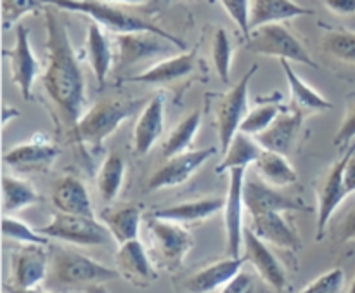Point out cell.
I'll return each instance as SVG.
<instances>
[{
	"label": "cell",
	"instance_id": "cell-1",
	"mask_svg": "<svg viewBox=\"0 0 355 293\" xmlns=\"http://www.w3.org/2000/svg\"><path fill=\"white\" fill-rule=\"evenodd\" d=\"M47 31V65L42 73V85L62 131L75 141L76 127L85 108V76L71 45L68 26L52 6L44 10Z\"/></svg>",
	"mask_w": 355,
	"mask_h": 293
},
{
	"label": "cell",
	"instance_id": "cell-2",
	"mask_svg": "<svg viewBox=\"0 0 355 293\" xmlns=\"http://www.w3.org/2000/svg\"><path fill=\"white\" fill-rule=\"evenodd\" d=\"M118 278H121L118 269H111L75 250L64 246H52L49 250V274L45 281L54 290L87 292Z\"/></svg>",
	"mask_w": 355,
	"mask_h": 293
},
{
	"label": "cell",
	"instance_id": "cell-3",
	"mask_svg": "<svg viewBox=\"0 0 355 293\" xmlns=\"http://www.w3.org/2000/svg\"><path fill=\"white\" fill-rule=\"evenodd\" d=\"M44 3L45 6L55 7V9L83 14L90 21L101 24L104 30L111 31L114 35L151 31V33L162 35V37L172 40L179 49H186V44L179 37L163 30L155 21L148 19V17L141 16V14L132 12L130 9H125V6L104 2V0H44Z\"/></svg>",
	"mask_w": 355,
	"mask_h": 293
},
{
	"label": "cell",
	"instance_id": "cell-4",
	"mask_svg": "<svg viewBox=\"0 0 355 293\" xmlns=\"http://www.w3.org/2000/svg\"><path fill=\"white\" fill-rule=\"evenodd\" d=\"M148 101L139 97H113V99H99L80 118L76 127L75 142L99 149L110 135L118 131L121 124L134 117L139 110L144 108Z\"/></svg>",
	"mask_w": 355,
	"mask_h": 293
},
{
	"label": "cell",
	"instance_id": "cell-5",
	"mask_svg": "<svg viewBox=\"0 0 355 293\" xmlns=\"http://www.w3.org/2000/svg\"><path fill=\"white\" fill-rule=\"evenodd\" d=\"M246 49L253 54L286 59L290 62H300L311 68H318L307 47L284 23L263 24L252 30L250 37L246 38Z\"/></svg>",
	"mask_w": 355,
	"mask_h": 293
},
{
	"label": "cell",
	"instance_id": "cell-6",
	"mask_svg": "<svg viewBox=\"0 0 355 293\" xmlns=\"http://www.w3.org/2000/svg\"><path fill=\"white\" fill-rule=\"evenodd\" d=\"M148 233L153 252L168 271L179 269L194 246L193 236L182 224L155 215L148 219Z\"/></svg>",
	"mask_w": 355,
	"mask_h": 293
},
{
	"label": "cell",
	"instance_id": "cell-7",
	"mask_svg": "<svg viewBox=\"0 0 355 293\" xmlns=\"http://www.w3.org/2000/svg\"><path fill=\"white\" fill-rule=\"evenodd\" d=\"M38 231L47 238L61 240L80 246L106 245L111 240V233L96 217L64 214V212L52 215L51 222L42 226Z\"/></svg>",
	"mask_w": 355,
	"mask_h": 293
},
{
	"label": "cell",
	"instance_id": "cell-8",
	"mask_svg": "<svg viewBox=\"0 0 355 293\" xmlns=\"http://www.w3.org/2000/svg\"><path fill=\"white\" fill-rule=\"evenodd\" d=\"M259 69V65H253L245 75L239 78L234 87L222 96L217 106V127H218V142H220L222 153L229 148L234 135L239 132L243 120L248 113V89L253 75Z\"/></svg>",
	"mask_w": 355,
	"mask_h": 293
},
{
	"label": "cell",
	"instance_id": "cell-9",
	"mask_svg": "<svg viewBox=\"0 0 355 293\" xmlns=\"http://www.w3.org/2000/svg\"><path fill=\"white\" fill-rule=\"evenodd\" d=\"M355 148L347 149L345 155L340 160H336L328 170L321 176L318 186H315V196H318V231H315V240H322L326 228H328L329 221H331L333 214L336 208L343 203L349 193L345 187V167L349 158L352 156Z\"/></svg>",
	"mask_w": 355,
	"mask_h": 293
},
{
	"label": "cell",
	"instance_id": "cell-10",
	"mask_svg": "<svg viewBox=\"0 0 355 293\" xmlns=\"http://www.w3.org/2000/svg\"><path fill=\"white\" fill-rule=\"evenodd\" d=\"M3 56L9 61L10 80L17 87L23 99L33 101V85L40 76V62L31 49L30 31L24 24H17L14 45L3 51Z\"/></svg>",
	"mask_w": 355,
	"mask_h": 293
},
{
	"label": "cell",
	"instance_id": "cell-11",
	"mask_svg": "<svg viewBox=\"0 0 355 293\" xmlns=\"http://www.w3.org/2000/svg\"><path fill=\"white\" fill-rule=\"evenodd\" d=\"M215 153H217V148L210 146V148L193 149V151H186L165 158V163L159 165L155 170V174L149 177L148 190H168V187H177L180 184L187 183L191 176H194V172H198Z\"/></svg>",
	"mask_w": 355,
	"mask_h": 293
},
{
	"label": "cell",
	"instance_id": "cell-12",
	"mask_svg": "<svg viewBox=\"0 0 355 293\" xmlns=\"http://www.w3.org/2000/svg\"><path fill=\"white\" fill-rule=\"evenodd\" d=\"M243 200H245V208L248 210L250 217L266 214V212H283V214H286V212L311 210L304 201L283 194L277 187L263 183L257 174L255 176L246 174L245 186H243Z\"/></svg>",
	"mask_w": 355,
	"mask_h": 293
},
{
	"label": "cell",
	"instance_id": "cell-13",
	"mask_svg": "<svg viewBox=\"0 0 355 293\" xmlns=\"http://www.w3.org/2000/svg\"><path fill=\"white\" fill-rule=\"evenodd\" d=\"M59 156V148L45 134H35L30 141L14 146L3 155V163L21 174L47 172Z\"/></svg>",
	"mask_w": 355,
	"mask_h": 293
},
{
	"label": "cell",
	"instance_id": "cell-14",
	"mask_svg": "<svg viewBox=\"0 0 355 293\" xmlns=\"http://www.w3.org/2000/svg\"><path fill=\"white\" fill-rule=\"evenodd\" d=\"M47 245H21L10 256V280L7 287L33 290L49 274Z\"/></svg>",
	"mask_w": 355,
	"mask_h": 293
},
{
	"label": "cell",
	"instance_id": "cell-15",
	"mask_svg": "<svg viewBox=\"0 0 355 293\" xmlns=\"http://www.w3.org/2000/svg\"><path fill=\"white\" fill-rule=\"evenodd\" d=\"M114 45H116L118 68H128V66L137 65L144 59L170 54V51L177 47L172 40L162 37V35L151 33V31L114 35Z\"/></svg>",
	"mask_w": 355,
	"mask_h": 293
},
{
	"label": "cell",
	"instance_id": "cell-16",
	"mask_svg": "<svg viewBox=\"0 0 355 293\" xmlns=\"http://www.w3.org/2000/svg\"><path fill=\"white\" fill-rule=\"evenodd\" d=\"M248 169H232L229 172V186L224 203V226H225V252L229 257H241L243 246V186Z\"/></svg>",
	"mask_w": 355,
	"mask_h": 293
},
{
	"label": "cell",
	"instance_id": "cell-17",
	"mask_svg": "<svg viewBox=\"0 0 355 293\" xmlns=\"http://www.w3.org/2000/svg\"><path fill=\"white\" fill-rule=\"evenodd\" d=\"M243 246H245V259L255 267L259 276L269 285L272 290L283 292L288 285V276L284 267L269 250L266 242L259 238L250 228L243 233Z\"/></svg>",
	"mask_w": 355,
	"mask_h": 293
},
{
	"label": "cell",
	"instance_id": "cell-18",
	"mask_svg": "<svg viewBox=\"0 0 355 293\" xmlns=\"http://www.w3.org/2000/svg\"><path fill=\"white\" fill-rule=\"evenodd\" d=\"M163 131H165V96L156 94L144 104L135 122L134 135H132L135 155H148L163 135Z\"/></svg>",
	"mask_w": 355,
	"mask_h": 293
},
{
	"label": "cell",
	"instance_id": "cell-19",
	"mask_svg": "<svg viewBox=\"0 0 355 293\" xmlns=\"http://www.w3.org/2000/svg\"><path fill=\"white\" fill-rule=\"evenodd\" d=\"M114 259H116V269L120 276L130 285L137 288H148L149 285L155 283L156 271L144 245L139 240H132L120 245Z\"/></svg>",
	"mask_w": 355,
	"mask_h": 293
},
{
	"label": "cell",
	"instance_id": "cell-20",
	"mask_svg": "<svg viewBox=\"0 0 355 293\" xmlns=\"http://www.w3.org/2000/svg\"><path fill=\"white\" fill-rule=\"evenodd\" d=\"M194 62H196V52H180V54L162 59L142 73L125 76L121 82L141 83V85H166L189 75L194 69Z\"/></svg>",
	"mask_w": 355,
	"mask_h": 293
},
{
	"label": "cell",
	"instance_id": "cell-21",
	"mask_svg": "<svg viewBox=\"0 0 355 293\" xmlns=\"http://www.w3.org/2000/svg\"><path fill=\"white\" fill-rule=\"evenodd\" d=\"M250 229L262 242L277 246V249L297 252L302 246L300 236L295 231L293 226L286 221L283 212H266V214L252 215Z\"/></svg>",
	"mask_w": 355,
	"mask_h": 293
},
{
	"label": "cell",
	"instance_id": "cell-22",
	"mask_svg": "<svg viewBox=\"0 0 355 293\" xmlns=\"http://www.w3.org/2000/svg\"><path fill=\"white\" fill-rule=\"evenodd\" d=\"M245 257H225V259L205 266L193 276L184 281V290L187 293H211L218 288H224L232 278L241 273Z\"/></svg>",
	"mask_w": 355,
	"mask_h": 293
},
{
	"label": "cell",
	"instance_id": "cell-23",
	"mask_svg": "<svg viewBox=\"0 0 355 293\" xmlns=\"http://www.w3.org/2000/svg\"><path fill=\"white\" fill-rule=\"evenodd\" d=\"M52 205L64 214L96 217L89 191L75 174H64L55 181L52 187Z\"/></svg>",
	"mask_w": 355,
	"mask_h": 293
},
{
	"label": "cell",
	"instance_id": "cell-24",
	"mask_svg": "<svg viewBox=\"0 0 355 293\" xmlns=\"http://www.w3.org/2000/svg\"><path fill=\"white\" fill-rule=\"evenodd\" d=\"M302 122H304V113L295 108L291 110H283L279 117L272 122L267 131L262 134L255 135L259 144L267 151L281 153V155H288L293 148L297 135L300 132Z\"/></svg>",
	"mask_w": 355,
	"mask_h": 293
},
{
	"label": "cell",
	"instance_id": "cell-25",
	"mask_svg": "<svg viewBox=\"0 0 355 293\" xmlns=\"http://www.w3.org/2000/svg\"><path fill=\"white\" fill-rule=\"evenodd\" d=\"M85 56L97 83L104 85L114 62L113 45H111L110 37L106 35V30L101 24L94 23V21H90L89 28H87Z\"/></svg>",
	"mask_w": 355,
	"mask_h": 293
},
{
	"label": "cell",
	"instance_id": "cell-26",
	"mask_svg": "<svg viewBox=\"0 0 355 293\" xmlns=\"http://www.w3.org/2000/svg\"><path fill=\"white\" fill-rule=\"evenodd\" d=\"M224 203L225 198H201V200L184 201V203L172 205V207L159 208V210L153 212V215L182 226L194 224V222H203L207 219H211L217 212L224 210Z\"/></svg>",
	"mask_w": 355,
	"mask_h": 293
},
{
	"label": "cell",
	"instance_id": "cell-27",
	"mask_svg": "<svg viewBox=\"0 0 355 293\" xmlns=\"http://www.w3.org/2000/svg\"><path fill=\"white\" fill-rule=\"evenodd\" d=\"M281 66H283L284 76H286L288 89H290L291 103H293L295 110L302 111V113H322L326 110H331L333 104L326 99L324 96L312 89L300 75L293 69L290 61L281 59Z\"/></svg>",
	"mask_w": 355,
	"mask_h": 293
},
{
	"label": "cell",
	"instance_id": "cell-28",
	"mask_svg": "<svg viewBox=\"0 0 355 293\" xmlns=\"http://www.w3.org/2000/svg\"><path fill=\"white\" fill-rule=\"evenodd\" d=\"M314 10L300 6L295 0H252V30L263 24L284 23L300 16H312Z\"/></svg>",
	"mask_w": 355,
	"mask_h": 293
},
{
	"label": "cell",
	"instance_id": "cell-29",
	"mask_svg": "<svg viewBox=\"0 0 355 293\" xmlns=\"http://www.w3.org/2000/svg\"><path fill=\"white\" fill-rule=\"evenodd\" d=\"M141 217V207H137V205H121V207L103 210L101 222L111 233V238L118 245H123V243L132 242V240H137Z\"/></svg>",
	"mask_w": 355,
	"mask_h": 293
},
{
	"label": "cell",
	"instance_id": "cell-30",
	"mask_svg": "<svg viewBox=\"0 0 355 293\" xmlns=\"http://www.w3.org/2000/svg\"><path fill=\"white\" fill-rule=\"evenodd\" d=\"M253 169H255V174L263 183H267L272 187H277V190L291 186L298 179L297 170L288 162L286 155L267 151V149H263L259 160L253 163Z\"/></svg>",
	"mask_w": 355,
	"mask_h": 293
},
{
	"label": "cell",
	"instance_id": "cell-31",
	"mask_svg": "<svg viewBox=\"0 0 355 293\" xmlns=\"http://www.w3.org/2000/svg\"><path fill=\"white\" fill-rule=\"evenodd\" d=\"M263 148L253 135L239 131L231 141L229 148L222 153L224 158L217 165V172L222 174L231 172L232 169H248V165H253L259 160Z\"/></svg>",
	"mask_w": 355,
	"mask_h": 293
},
{
	"label": "cell",
	"instance_id": "cell-32",
	"mask_svg": "<svg viewBox=\"0 0 355 293\" xmlns=\"http://www.w3.org/2000/svg\"><path fill=\"white\" fill-rule=\"evenodd\" d=\"M125 172H127V162L118 153H110L101 163L96 176V186L103 201L111 203L120 194L123 187Z\"/></svg>",
	"mask_w": 355,
	"mask_h": 293
},
{
	"label": "cell",
	"instance_id": "cell-33",
	"mask_svg": "<svg viewBox=\"0 0 355 293\" xmlns=\"http://www.w3.org/2000/svg\"><path fill=\"white\" fill-rule=\"evenodd\" d=\"M38 201H40V196H38L37 190H35L30 181L21 179V177L16 176L2 177L3 215L19 212L23 208L38 203Z\"/></svg>",
	"mask_w": 355,
	"mask_h": 293
},
{
	"label": "cell",
	"instance_id": "cell-34",
	"mask_svg": "<svg viewBox=\"0 0 355 293\" xmlns=\"http://www.w3.org/2000/svg\"><path fill=\"white\" fill-rule=\"evenodd\" d=\"M201 118H203L201 117V111L194 110L172 128V132L165 139L162 148V153L165 158L186 153L191 148L193 141L196 139L198 132H200Z\"/></svg>",
	"mask_w": 355,
	"mask_h": 293
},
{
	"label": "cell",
	"instance_id": "cell-35",
	"mask_svg": "<svg viewBox=\"0 0 355 293\" xmlns=\"http://www.w3.org/2000/svg\"><path fill=\"white\" fill-rule=\"evenodd\" d=\"M277 97L276 99L260 101V103H257L252 110H248L239 131L245 132V134L253 135V137L262 134L263 131H267V128L272 125V122L279 117L281 111H283V106H281V103L277 101Z\"/></svg>",
	"mask_w": 355,
	"mask_h": 293
},
{
	"label": "cell",
	"instance_id": "cell-36",
	"mask_svg": "<svg viewBox=\"0 0 355 293\" xmlns=\"http://www.w3.org/2000/svg\"><path fill=\"white\" fill-rule=\"evenodd\" d=\"M321 47L331 58L355 65V31L328 30L321 38Z\"/></svg>",
	"mask_w": 355,
	"mask_h": 293
},
{
	"label": "cell",
	"instance_id": "cell-37",
	"mask_svg": "<svg viewBox=\"0 0 355 293\" xmlns=\"http://www.w3.org/2000/svg\"><path fill=\"white\" fill-rule=\"evenodd\" d=\"M232 42L225 28H217L211 40V59L217 69L218 78L224 83L231 80V66H232Z\"/></svg>",
	"mask_w": 355,
	"mask_h": 293
},
{
	"label": "cell",
	"instance_id": "cell-38",
	"mask_svg": "<svg viewBox=\"0 0 355 293\" xmlns=\"http://www.w3.org/2000/svg\"><path fill=\"white\" fill-rule=\"evenodd\" d=\"M2 235L3 238L12 240L21 245H49L47 236L42 235L40 231H35L26 222L10 217V215L2 217Z\"/></svg>",
	"mask_w": 355,
	"mask_h": 293
},
{
	"label": "cell",
	"instance_id": "cell-39",
	"mask_svg": "<svg viewBox=\"0 0 355 293\" xmlns=\"http://www.w3.org/2000/svg\"><path fill=\"white\" fill-rule=\"evenodd\" d=\"M44 0H2V26L3 30L17 26L28 14H38L45 10Z\"/></svg>",
	"mask_w": 355,
	"mask_h": 293
},
{
	"label": "cell",
	"instance_id": "cell-40",
	"mask_svg": "<svg viewBox=\"0 0 355 293\" xmlns=\"http://www.w3.org/2000/svg\"><path fill=\"white\" fill-rule=\"evenodd\" d=\"M220 6L224 7L225 12L229 14L236 26L241 31L243 38H248L252 33L250 26V17H252V0H218Z\"/></svg>",
	"mask_w": 355,
	"mask_h": 293
},
{
	"label": "cell",
	"instance_id": "cell-41",
	"mask_svg": "<svg viewBox=\"0 0 355 293\" xmlns=\"http://www.w3.org/2000/svg\"><path fill=\"white\" fill-rule=\"evenodd\" d=\"M343 283H345V273L340 267H335V269L315 278L312 283L302 288L300 293H340L343 288Z\"/></svg>",
	"mask_w": 355,
	"mask_h": 293
},
{
	"label": "cell",
	"instance_id": "cell-42",
	"mask_svg": "<svg viewBox=\"0 0 355 293\" xmlns=\"http://www.w3.org/2000/svg\"><path fill=\"white\" fill-rule=\"evenodd\" d=\"M355 139V97L349 103L345 111V117H343L342 124H340L338 132H336L335 139H333V144L336 148H345Z\"/></svg>",
	"mask_w": 355,
	"mask_h": 293
},
{
	"label": "cell",
	"instance_id": "cell-43",
	"mask_svg": "<svg viewBox=\"0 0 355 293\" xmlns=\"http://www.w3.org/2000/svg\"><path fill=\"white\" fill-rule=\"evenodd\" d=\"M326 9L331 10L336 16H354L355 0H322Z\"/></svg>",
	"mask_w": 355,
	"mask_h": 293
},
{
	"label": "cell",
	"instance_id": "cell-44",
	"mask_svg": "<svg viewBox=\"0 0 355 293\" xmlns=\"http://www.w3.org/2000/svg\"><path fill=\"white\" fill-rule=\"evenodd\" d=\"M342 242H355V207L342 224Z\"/></svg>",
	"mask_w": 355,
	"mask_h": 293
},
{
	"label": "cell",
	"instance_id": "cell-45",
	"mask_svg": "<svg viewBox=\"0 0 355 293\" xmlns=\"http://www.w3.org/2000/svg\"><path fill=\"white\" fill-rule=\"evenodd\" d=\"M343 179H345L347 193H349V194L355 193V151L352 153V156L349 158V162H347Z\"/></svg>",
	"mask_w": 355,
	"mask_h": 293
},
{
	"label": "cell",
	"instance_id": "cell-46",
	"mask_svg": "<svg viewBox=\"0 0 355 293\" xmlns=\"http://www.w3.org/2000/svg\"><path fill=\"white\" fill-rule=\"evenodd\" d=\"M104 2L118 3V6H137V3H144L146 0H104Z\"/></svg>",
	"mask_w": 355,
	"mask_h": 293
},
{
	"label": "cell",
	"instance_id": "cell-47",
	"mask_svg": "<svg viewBox=\"0 0 355 293\" xmlns=\"http://www.w3.org/2000/svg\"><path fill=\"white\" fill-rule=\"evenodd\" d=\"M7 293H49L45 290H38V288H33V290H17V288H12V287H6Z\"/></svg>",
	"mask_w": 355,
	"mask_h": 293
},
{
	"label": "cell",
	"instance_id": "cell-48",
	"mask_svg": "<svg viewBox=\"0 0 355 293\" xmlns=\"http://www.w3.org/2000/svg\"><path fill=\"white\" fill-rule=\"evenodd\" d=\"M76 293H104V290H103V287H99V288H92V290H87V292H76Z\"/></svg>",
	"mask_w": 355,
	"mask_h": 293
},
{
	"label": "cell",
	"instance_id": "cell-49",
	"mask_svg": "<svg viewBox=\"0 0 355 293\" xmlns=\"http://www.w3.org/2000/svg\"><path fill=\"white\" fill-rule=\"evenodd\" d=\"M349 293H355V278H354L352 285H350V288H349Z\"/></svg>",
	"mask_w": 355,
	"mask_h": 293
}]
</instances>
